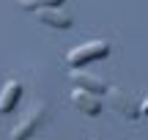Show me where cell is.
Instances as JSON below:
<instances>
[{
  "mask_svg": "<svg viewBox=\"0 0 148 140\" xmlns=\"http://www.w3.org/2000/svg\"><path fill=\"white\" fill-rule=\"evenodd\" d=\"M107 52H110V44L107 41H88V44H79V47L69 49V52H66V63H69L71 69H77V66H82V63L107 58Z\"/></svg>",
  "mask_w": 148,
  "mask_h": 140,
  "instance_id": "obj_1",
  "label": "cell"
},
{
  "mask_svg": "<svg viewBox=\"0 0 148 140\" xmlns=\"http://www.w3.org/2000/svg\"><path fill=\"white\" fill-rule=\"evenodd\" d=\"M44 104H36V107L30 110V113L25 115V118L19 121V124L14 126V132H11V140H30V135L38 129V124H41V118H44Z\"/></svg>",
  "mask_w": 148,
  "mask_h": 140,
  "instance_id": "obj_2",
  "label": "cell"
},
{
  "mask_svg": "<svg viewBox=\"0 0 148 140\" xmlns=\"http://www.w3.org/2000/svg\"><path fill=\"white\" fill-rule=\"evenodd\" d=\"M19 96H22V82L19 80H8L3 85V91H0V115L11 113L16 107V102H19Z\"/></svg>",
  "mask_w": 148,
  "mask_h": 140,
  "instance_id": "obj_3",
  "label": "cell"
},
{
  "mask_svg": "<svg viewBox=\"0 0 148 140\" xmlns=\"http://www.w3.org/2000/svg\"><path fill=\"white\" fill-rule=\"evenodd\" d=\"M36 16H38V22H44L49 27H60V30L71 27V14L63 8H41V11H36Z\"/></svg>",
  "mask_w": 148,
  "mask_h": 140,
  "instance_id": "obj_4",
  "label": "cell"
},
{
  "mask_svg": "<svg viewBox=\"0 0 148 140\" xmlns=\"http://www.w3.org/2000/svg\"><path fill=\"white\" fill-rule=\"evenodd\" d=\"M71 102H74V107L82 110L85 115H99L101 113V102L93 96V93H88V91L74 88V91H71Z\"/></svg>",
  "mask_w": 148,
  "mask_h": 140,
  "instance_id": "obj_5",
  "label": "cell"
},
{
  "mask_svg": "<svg viewBox=\"0 0 148 140\" xmlns=\"http://www.w3.org/2000/svg\"><path fill=\"white\" fill-rule=\"evenodd\" d=\"M71 80H74V85H77L79 91H88V93H93V96H99V93H107L104 82H99L96 77L85 74V71H71Z\"/></svg>",
  "mask_w": 148,
  "mask_h": 140,
  "instance_id": "obj_6",
  "label": "cell"
},
{
  "mask_svg": "<svg viewBox=\"0 0 148 140\" xmlns=\"http://www.w3.org/2000/svg\"><path fill=\"white\" fill-rule=\"evenodd\" d=\"M25 11H41V8H60L63 0H16Z\"/></svg>",
  "mask_w": 148,
  "mask_h": 140,
  "instance_id": "obj_7",
  "label": "cell"
},
{
  "mask_svg": "<svg viewBox=\"0 0 148 140\" xmlns=\"http://www.w3.org/2000/svg\"><path fill=\"white\" fill-rule=\"evenodd\" d=\"M110 96L115 99V102H112V107H115V110H121V113H126V115H137V110L129 107V96L123 91H110Z\"/></svg>",
  "mask_w": 148,
  "mask_h": 140,
  "instance_id": "obj_8",
  "label": "cell"
},
{
  "mask_svg": "<svg viewBox=\"0 0 148 140\" xmlns=\"http://www.w3.org/2000/svg\"><path fill=\"white\" fill-rule=\"evenodd\" d=\"M137 113H143V115H148V96L143 99V104H140V110H137Z\"/></svg>",
  "mask_w": 148,
  "mask_h": 140,
  "instance_id": "obj_9",
  "label": "cell"
}]
</instances>
